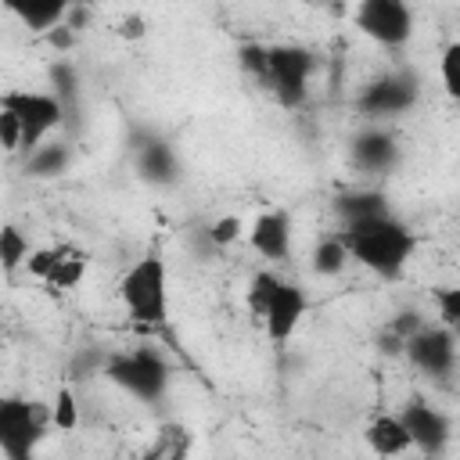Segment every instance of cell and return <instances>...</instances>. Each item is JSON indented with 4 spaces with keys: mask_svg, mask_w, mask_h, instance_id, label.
I'll use <instances>...</instances> for the list:
<instances>
[{
    "mask_svg": "<svg viewBox=\"0 0 460 460\" xmlns=\"http://www.w3.org/2000/svg\"><path fill=\"white\" fill-rule=\"evenodd\" d=\"M50 428H54V417L47 402L18 399V395L0 399V453L7 460H25Z\"/></svg>",
    "mask_w": 460,
    "mask_h": 460,
    "instance_id": "277c9868",
    "label": "cell"
},
{
    "mask_svg": "<svg viewBox=\"0 0 460 460\" xmlns=\"http://www.w3.org/2000/svg\"><path fill=\"white\" fill-rule=\"evenodd\" d=\"M352 22L367 40H374L388 50H399L413 40V7H410V0H359L356 11H352Z\"/></svg>",
    "mask_w": 460,
    "mask_h": 460,
    "instance_id": "52a82bcc",
    "label": "cell"
},
{
    "mask_svg": "<svg viewBox=\"0 0 460 460\" xmlns=\"http://www.w3.org/2000/svg\"><path fill=\"white\" fill-rule=\"evenodd\" d=\"M50 93H58L61 97V104H65V111L68 115H75V101H79V79H75V68L68 65V61H54L50 65Z\"/></svg>",
    "mask_w": 460,
    "mask_h": 460,
    "instance_id": "4316f807",
    "label": "cell"
},
{
    "mask_svg": "<svg viewBox=\"0 0 460 460\" xmlns=\"http://www.w3.org/2000/svg\"><path fill=\"white\" fill-rule=\"evenodd\" d=\"M305 313H309V295H305V288H298V284H291V280H280L277 291H273V298H270V309H266V316H262L266 338H270L277 349L288 345V341L295 338L298 323L305 320Z\"/></svg>",
    "mask_w": 460,
    "mask_h": 460,
    "instance_id": "30bf717a",
    "label": "cell"
},
{
    "mask_svg": "<svg viewBox=\"0 0 460 460\" xmlns=\"http://www.w3.org/2000/svg\"><path fill=\"white\" fill-rule=\"evenodd\" d=\"M4 7L29 29V32H47L54 25H61L72 11V0H4Z\"/></svg>",
    "mask_w": 460,
    "mask_h": 460,
    "instance_id": "2e32d148",
    "label": "cell"
},
{
    "mask_svg": "<svg viewBox=\"0 0 460 460\" xmlns=\"http://www.w3.org/2000/svg\"><path fill=\"white\" fill-rule=\"evenodd\" d=\"M388 198L381 190H345L334 198V216L341 219V226L349 223H363L374 216H388Z\"/></svg>",
    "mask_w": 460,
    "mask_h": 460,
    "instance_id": "e0dca14e",
    "label": "cell"
},
{
    "mask_svg": "<svg viewBox=\"0 0 460 460\" xmlns=\"http://www.w3.org/2000/svg\"><path fill=\"white\" fill-rule=\"evenodd\" d=\"M119 298L129 313V320L144 323V327H158L169 316V273H165V259L162 255H144L137 259L122 280H119Z\"/></svg>",
    "mask_w": 460,
    "mask_h": 460,
    "instance_id": "7a4b0ae2",
    "label": "cell"
},
{
    "mask_svg": "<svg viewBox=\"0 0 460 460\" xmlns=\"http://www.w3.org/2000/svg\"><path fill=\"white\" fill-rule=\"evenodd\" d=\"M349 158H352V165L363 169V172H385L388 165H395L399 144H395V137H392L388 129L370 126V129H363V133L352 137Z\"/></svg>",
    "mask_w": 460,
    "mask_h": 460,
    "instance_id": "7c38bea8",
    "label": "cell"
},
{
    "mask_svg": "<svg viewBox=\"0 0 460 460\" xmlns=\"http://www.w3.org/2000/svg\"><path fill=\"white\" fill-rule=\"evenodd\" d=\"M338 234H341L349 255L363 270H370L374 277H381V280H399L402 270H406V262L417 252V234L402 219H395L392 212L388 216L363 219V223H349Z\"/></svg>",
    "mask_w": 460,
    "mask_h": 460,
    "instance_id": "6da1fadb",
    "label": "cell"
},
{
    "mask_svg": "<svg viewBox=\"0 0 460 460\" xmlns=\"http://www.w3.org/2000/svg\"><path fill=\"white\" fill-rule=\"evenodd\" d=\"M86 266H90V259H86V252H79V248H65V255H61V262H58V270L47 277V288H58V291H72V288H79V280L86 277Z\"/></svg>",
    "mask_w": 460,
    "mask_h": 460,
    "instance_id": "7402d4cb",
    "label": "cell"
},
{
    "mask_svg": "<svg viewBox=\"0 0 460 460\" xmlns=\"http://www.w3.org/2000/svg\"><path fill=\"white\" fill-rule=\"evenodd\" d=\"M420 97V83L413 72H388V75H377L370 79L359 97H356V111L370 122H381V119H395V115H406Z\"/></svg>",
    "mask_w": 460,
    "mask_h": 460,
    "instance_id": "ba28073f",
    "label": "cell"
},
{
    "mask_svg": "<svg viewBox=\"0 0 460 460\" xmlns=\"http://www.w3.org/2000/svg\"><path fill=\"white\" fill-rule=\"evenodd\" d=\"M190 446H194L190 428L180 424V420H165V424L155 431V442L147 446V456H151V460H180V456L190 453Z\"/></svg>",
    "mask_w": 460,
    "mask_h": 460,
    "instance_id": "d6986e66",
    "label": "cell"
},
{
    "mask_svg": "<svg viewBox=\"0 0 460 460\" xmlns=\"http://www.w3.org/2000/svg\"><path fill=\"white\" fill-rule=\"evenodd\" d=\"M137 172L155 187H169L180 180V158L165 140L147 137L144 144H137Z\"/></svg>",
    "mask_w": 460,
    "mask_h": 460,
    "instance_id": "5bb4252c",
    "label": "cell"
},
{
    "mask_svg": "<svg viewBox=\"0 0 460 460\" xmlns=\"http://www.w3.org/2000/svg\"><path fill=\"white\" fill-rule=\"evenodd\" d=\"M101 377H108L111 385H119L140 402H158L169 388V363L147 345L119 349V352H108Z\"/></svg>",
    "mask_w": 460,
    "mask_h": 460,
    "instance_id": "3957f363",
    "label": "cell"
},
{
    "mask_svg": "<svg viewBox=\"0 0 460 460\" xmlns=\"http://www.w3.org/2000/svg\"><path fill=\"white\" fill-rule=\"evenodd\" d=\"M65 248H68V244H54V248H32V252H29V259H25L29 277H32V280H40V284H47V277L58 270V262H61Z\"/></svg>",
    "mask_w": 460,
    "mask_h": 460,
    "instance_id": "f546056e",
    "label": "cell"
},
{
    "mask_svg": "<svg viewBox=\"0 0 460 460\" xmlns=\"http://www.w3.org/2000/svg\"><path fill=\"white\" fill-rule=\"evenodd\" d=\"M237 65L244 75H252L255 83H262L270 90V47L266 43H241L237 47Z\"/></svg>",
    "mask_w": 460,
    "mask_h": 460,
    "instance_id": "484cf974",
    "label": "cell"
},
{
    "mask_svg": "<svg viewBox=\"0 0 460 460\" xmlns=\"http://www.w3.org/2000/svg\"><path fill=\"white\" fill-rule=\"evenodd\" d=\"M29 252H32V248H29V237H25L14 223H7V226L0 230V266H4V273L14 277L18 266H25Z\"/></svg>",
    "mask_w": 460,
    "mask_h": 460,
    "instance_id": "603a6c76",
    "label": "cell"
},
{
    "mask_svg": "<svg viewBox=\"0 0 460 460\" xmlns=\"http://www.w3.org/2000/svg\"><path fill=\"white\" fill-rule=\"evenodd\" d=\"M431 302H435V309H438V323H446V327L460 338V280L431 288Z\"/></svg>",
    "mask_w": 460,
    "mask_h": 460,
    "instance_id": "d4e9b609",
    "label": "cell"
},
{
    "mask_svg": "<svg viewBox=\"0 0 460 460\" xmlns=\"http://www.w3.org/2000/svg\"><path fill=\"white\" fill-rule=\"evenodd\" d=\"M316 72V54L302 43H273L270 47V93L280 108L295 111L309 97V79Z\"/></svg>",
    "mask_w": 460,
    "mask_h": 460,
    "instance_id": "8992f818",
    "label": "cell"
},
{
    "mask_svg": "<svg viewBox=\"0 0 460 460\" xmlns=\"http://www.w3.org/2000/svg\"><path fill=\"white\" fill-rule=\"evenodd\" d=\"M72 4H86V7H90V4H97V0H72Z\"/></svg>",
    "mask_w": 460,
    "mask_h": 460,
    "instance_id": "e575fe53",
    "label": "cell"
},
{
    "mask_svg": "<svg viewBox=\"0 0 460 460\" xmlns=\"http://www.w3.org/2000/svg\"><path fill=\"white\" fill-rule=\"evenodd\" d=\"M277 284H280V277H277V273H270V270L252 273V280H248V288H244V305H248V313H252L255 320H262V316H266V309H270V298H273Z\"/></svg>",
    "mask_w": 460,
    "mask_h": 460,
    "instance_id": "cb8c5ba5",
    "label": "cell"
},
{
    "mask_svg": "<svg viewBox=\"0 0 460 460\" xmlns=\"http://www.w3.org/2000/svg\"><path fill=\"white\" fill-rule=\"evenodd\" d=\"M241 234H244L241 216H219V219H212L208 230H205V237H208L216 248H230L234 241H241Z\"/></svg>",
    "mask_w": 460,
    "mask_h": 460,
    "instance_id": "4dcf8cb0",
    "label": "cell"
},
{
    "mask_svg": "<svg viewBox=\"0 0 460 460\" xmlns=\"http://www.w3.org/2000/svg\"><path fill=\"white\" fill-rule=\"evenodd\" d=\"M402 356H406L417 370H424L428 377H446V374L453 370V363H456V334H453L446 323H438V327L424 323L420 331H413V334L406 338Z\"/></svg>",
    "mask_w": 460,
    "mask_h": 460,
    "instance_id": "9c48e42d",
    "label": "cell"
},
{
    "mask_svg": "<svg viewBox=\"0 0 460 460\" xmlns=\"http://www.w3.org/2000/svg\"><path fill=\"white\" fill-rule=\"evenodd\" d=\"M72 162V151L65 140H43L32 155H25V172L32 180H50V176H61Z\"/></svg>",
    "mask_w": 460,
    "mask_h": 460,
    "instance_id": "ac0fdd59",
    "label": "cell"
},
{
    "mask_svg": "<svg viewBox=\"0 0 460 460\" xmlns=\"http://www.w3.org/2000/svg\"><path fill=\"white\" fill-rule=\"evenodd\" d=\"M0 108H11L22 119V155H32L54 129L68 122L61 97L43 90H7L0 97Z\"/></svg>",
    "mask_w": 460,
    "mask_h": 460,
    "instance_id": "5b68a950",
    "label": "cell"
},
{
    "mask_svg": "<svg viewBox=\"0 0 460 460\" xmlns=\"http://www.w3.org/2000/svg\"><path fill=\"white\" fill-rule=\"evenodd\" d=\"M349 259H352V255H349V248H345L341 234H327V237L313 248L309 266H313V273H316V277H338V273L345 270V262H349Z\"/></svg>",
    "mask_w": 460,
    "mask_h": 460,
    "instance_id": "44dd1931",
    "label": "cell"
},
{
    "mask_svg": "<svg viewBox=\"0 0 460 460\" xmlns=\"http://www.w3.org/2000/svg\"><path fill=\"white\" fill-rule=\"evenodd\" d=\"M363 438H367V446L377 456H399V453H410L413 449V438H410V431H406V424H402L399 413H377L367 424Z\"/></svg>",
    "mask_w": 460,
    "mask_h": 460,
    "instance_id": "9a60e30c",
    "label": "cell"
},
{
    "mask_svg": "<svg viewBox=\"0 0 460 460\" xmlns=\"http://www.w3.org/2000/svg\"><path fill=\"white\" fill-rule=\"evenodd\" d=\"M0 144L7 155H22V119L11 108H0Z\"/></svg>",
    "mask_w": 460,
    "mask_h": 460,
    "instance_id": "1f68e13d",
    "label": "cell"
},
{
    "mask_svg": "<svg viewBox=\"0 0 460 460\" xmlns=\"http://www.w3.org/2000/svg\"><path fill=\"white\" fill-rule=\"evenodd\" d=\"M115 36H119V40H129V43L144 40V36H147V18H144L140 11L122 14V18H119V25H115Z\"/></svg>",
    "mask_w": 460,
    "mask_h": 460,
    "instance_id": "d6a6232c",
    "label": "cell"
},
{
    "mask_svg": "<svg viewBox=\"0 0 460 460\" xmlns=\"http://www.w3.org/2000/svg\"><path fill=\"white\" fill-rule=\"evenodd\" d=\"M248 244L262 255V259H288L291 252V216L284 208H270L262 216H255L252 230H248Z\"/></svg>",
    "mask_w": 460,
    "mask_h": 460,
    "instance_id": "4fadbf2b",
    "label": "cell"
},
{
    "mask_svg": "<svg viewBox=\"0 0 460 460\" xmlns=\"http://www.w3.org/2000/svg\"><path fill=\"white\" fill-rule=\"evenodd\" d=\"M399 417H402V424H406V431H410V438H413V449H420V453H442L446 446H449V435H453V424H449V417L438 410V406H431L428 399H410L402 410H399Z\"/></svg>",
    "mask_w": 460,
    "mask_h": 460,
    "instance_id": "8fae6325",
    "label": "cell"
},
{
    "mask_svg": "<svg viewBox=\"0 0 460 460\" xmlns=\"http://www.w3.org/2000/svg\"><path fill=\"white\" fill-rule=\"evenodd\" d=\"M438 79H442V90L460 104V40H453L442 58H438Z\"/></svg>",
    "mask_w": 460,
    "mask_h": 460,
    "instance_id": "f1b7e54d",
    "label": "cell"
},
{
    "mask_svg": "<svg viewBox=\"0 0 460 460\" xmlns=\"http://www.w3.org/2000/svg\"><path fill=\"white\" fill-rule=\"evenodd\" d=\"M420 327H424V316H420L417 309H402V313H395V316L377 331V349H381L385 356H402L406 338H410L413 331H420Z\"/></svg>",
    "mask_w": 460,
    "mask_h": 460,
    "instance_id": "ffe728a7",
    "label": "cell"
},
{
    "mask_svg": "<svg viewBox=\"0 0 460 460\" xmlns=\"http://www.w3.org/2000/svg\"><path fill=\"white\" fill-rule=\"evenodd\" d=\"M50 417H54V431H75L79 428V402H75V392L68 385H61L54 392Z\"/></svg>",
    "mask_w": 460,
    "mask_h": 460,
    "instance_id": "83f0119b",
    "label": "cell"
},
{
    "mask_svg": "<svg viewBox=\"0 0 460 460\" xmlns=\"http://www.w3.org/2000/svg\"><path fill=\"white\" fill-rule=\"evenodd\" d=\"M75 36H79V32H75V29H72L68 22H61V25H54V29H47V32H43V40H47V47H54L58 54H65V50H72V47H75Z\"/></svg>",
    "mask_w": 460,
    "mask_h": 460,
    "instance_id": "836d02e7",
    "label": "cell"
}]
</instances>
